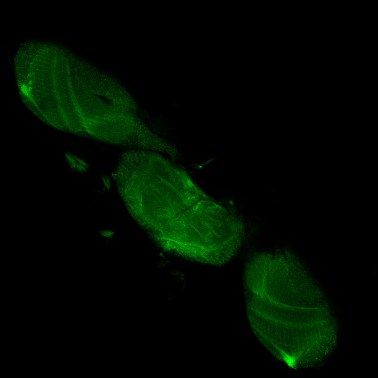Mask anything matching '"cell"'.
Segmentation results:
<instances>
[{"instance_id": "obj_1", "label": "cell", "mask_w": 378, "mask_h": 378, "mask_svg": "<svg viewBox=\"0 0 378 378\" xmlns=\"http://www.w3.org/2000/svg\"><path fill=\"white\" fill-rule=\"evenodd\" d=\"M173 166L161 155L132 165L118 189L132 217L160 247L210 263L229 248L236 219L225 209L179 193Z\"/></svg>"}]
</instances>
